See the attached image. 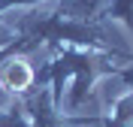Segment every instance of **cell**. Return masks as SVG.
Returning <instances> with one entry per match:
<instances>
[{
    "label": "cell",
    "instance_id": "obj_1",
    "mask_svg": "<svg viewBox=\"0 0 133 127\" xmlns=\"http://www.w3.org/2000/svg\"><path fill=\"white\" fill-rule=\"evenodd\" d=\"M30 82H33V70L24 58H9L0 67V85L6 91H24V88H30Z\"/></svg>",
    "mask_w": 133,
    "mask_h": 127
}]
</instances>
